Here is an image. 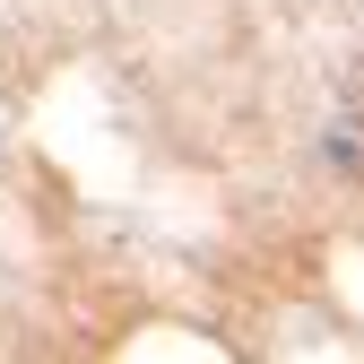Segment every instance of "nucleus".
<instances>
[{
  "label": "nucleus",
  "mask_w": 364,
  "mask_h": 364,
  "mask_svg": "<svg viewBox=\"0 0 364 364\" xmlns=\"http://www.w3.org/2000/svg\"><path fill=\"white\" fill-rule=\"evenodd\" d=\"M321 148H330L338 173H364V122H330V130H321Z\"/></svg>",
  "instance_id": "nucleus-1"
}]
</instances>
